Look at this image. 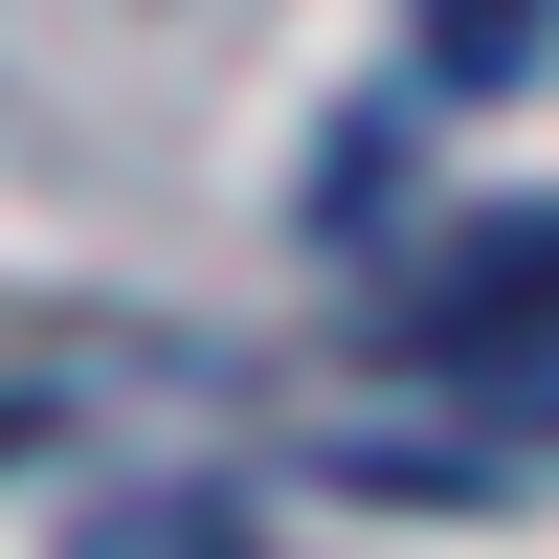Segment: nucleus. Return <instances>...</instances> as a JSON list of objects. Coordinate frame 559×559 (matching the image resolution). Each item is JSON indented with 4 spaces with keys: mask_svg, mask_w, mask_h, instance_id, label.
Returning <instances> with one entry per match:
<instances>
[{
    "mask_svg": "<svg viewBox=\"0 0 559 559\" xmlns=\"http://www.w3.org/2000/svg\"><path fill=\"white\" fill-rule=\"evenodd\" d=\"M403 336H426V358H537V336H559V224H471V247H426Z\"/></svg>",
    "mask_w": 559,
    "mask_h": 559,
    "instance_id": "f257e3e1",
    "label": "nucleus"
},
{
    "mask_svg": "<svg viewBox=\"0 0 559 559\" xmlns=\"http://www.w3.org/2000/svg\"><path fill=\"white\" fill-rule=\"evenodd\" d=\"M426 68H448V90H492V68H537V0H426Z\"/></svg>",
    "mask_w": 559,
    "mask_h": 559,
    "instance_id": "7ed1b4c3",
    "label": "nucleus"
},
{
    "mask_svg": "<svg viewBox=\"0 0 559 559\" xmlns=\"http://www.w3.org/2000/svg\"><path fill=\"white\" fill-rule=\"evenodd\" d=\"M68 559H269L224 492H134V515H68Z\"/></svg>",
    "mask_w": 559,
    "mask_h": 559,
    "instance_id": "f03ea898",
    "label": "nucleus"
}]
</instances>
